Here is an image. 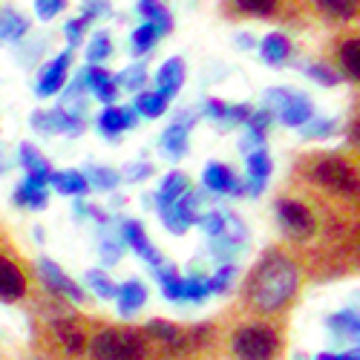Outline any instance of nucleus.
I'll use <instances>...</instances> for the list:
<instances>
[{
  "label": "nucleus",
  "mask_w": 360,
  "mask_h": 360,
  "mask_svg": "<svg viewBox=\"0 0 360 360\" xmlns=\"http://www.w3.org/2000/svg\"><path fill=\"white\" fill-rule=\"evenodd\" d=\"M32 323V349L35 360H89V338L96 320L84 314H61V317H29Z\"/></svg>",
  "instance_id": "obj_1"
},
{
  "label": "nucleus",
  "mask_w": 360,
  "mask_h": 360,
  "mask_svg": "<svg viewBox=\"0 0 360 360\" xmlns=\"http://www.w3.org/2000/svg\"><path fill=\"white\" fill-rule=\"evenodd\" d=\"M297 288H300V271L294 259H288L283 251H265L248 277L245 297L251 309L271 314L291 303Z\"/></svg>",
  "instance_id": "obj_2"
},
{
  "label": "nucleus",
  "mask_w": 360,
  "mask_h": 360,
  "mask_svg": "<svg viewBox=\"0 0 360 360\" xmlns=\"http://www.w3.org/2000/svg\"><path fill=\"white\" fill-rule=\"evenodd\" d=\"M41 283L35 274V265L29 262L12 236L0 239V303L6 306H32L41 297Z\"/></svg>",
  "instance_id": "obj_3"
},
{
  "label": "nucleus",
  "mask_w": 360,
  "mask_h": 360,
  "mask_svg": "<svg viewBox=\"0 0 360 360\" xmlns=\"http://www.w3.org/2000/svg\"><path fill=\"white\" fill-rule=\"evenodd\" d=\"M86 357L89 360H150L153 357V340L147 338L144 328L112 326V323L96 320Z\"/></svg>",
  "instance_id": "obj_4"
},
{
  "label": "nucleus",
  "mask_w": 360,
  "mask_h": 360,
  "mask_svg": "<svg viewBox=\"0 0 360 360\" xmlns=\"http://www.w3.org/2000/svg\"><path fill=\"white\" fill-rule=\"evenodd\" d=\"M231 352L236 360H274L280 352V338L271 326L248 323V326H239L233 332Z\"/></svg>",
  "instance_id": "obj_5"
},
{
  "label": "nucleus",
  "mask_w": 360,
  "mask_h": 360,
  "mask_svg": "<svg viewBox=\"0 0 360 360\" xmlns=\"http://www.w3.org/2000/svg\"><path fill=\"white\" fill-rule=\"evenodd\" d=\"M309 176L314 179L317 185L335 191L340 196H357L360 193V176L357 170L343 159V156H317L311 159Z\"/></svg>",
  "instance_id": "obj_6"
},
{
  "label": "nucleus",
  "mask_w": 360,
  "mask_h": 360,
  "mask_svg": "<svg viewBox=\"0 0 360 360\" xmlns=\"http://www.w3.org/2000/svg\"><path fill=\"white\" fill-rule=\"evenodd\" d=\"M265 98L271 110H280L283 124H288V127H303L314 118V107H311L309 96H303V93H291V89L277 86V89H268Z\"/></svg>",
  "instance_id": "obj_7"
},
{
  "label": "nucleus",
  "mask_w": 360,
  "mask_h": 360,
  "mask_svg": "<svg viewBox=\"0 0 360 360\" xmlns=\"http://www.w3.org/2000/svg\"><path fill=\"white\" fill-rule=\"evenodd\" d=\"M277 219L291 239H309V236H314V228H317L311 211L297 199H280L277 202Z\"/></svg>",
  "instance_id": "obj_8"
},
{
  "label": "nucleus",
  "mask_w": 360,
  "mask_h": 360,
  "mask_svg": "<svg viewBox=\"0 0 360 360\" xmlns=\"http://www.w3.org/2000/svg\"><path fill=\"white\" fill-rule=\"evenodd\" d=\"M35 274H38V283L44 285V291H49V294H55V297L72 300V303H84V300H86V294L78 288V283L70 280L52 259L35 262Z\"/></svg>",
  "instance_id": "obj_9"
},
{
  "label": "nucleus",
  "mask_w": 360,
  "mask_h": 360,
  "mask_svg": "<svg viewBox=\"0 0 360 360\" xmlns=\"http://www.w3.org/2000/svg\"><path fill=\"white\" fill-rule=\"evenodd\" d=\"M29 122H32V130H38V133H67V136H75V133L84 130V115L72 112L67 107L35 110Z\"/></svg>",
  "instance_id": "obj_10"
},
{
  "label": "nucleus",
  "mask_w": 360,
  "mask_h": 360,
  "mask_svg": "<svg viewBox=\"0 0 360 360\" xmlns=\"http://www.w3.org/2000/svg\"><path fill=\"white\" fill-rule=\"evenodd\" d=\"M193 205H196V196L188 191L179 202L162 207V222L167 225V231H173V233H185V231L199 219L196 211H193Z\"/></svg>",
  "instance_id": "obj_11"
},
{
  "label": "nucleus",
  "mask_w": 360,
  "mask_h": 360,
  "mask_svg": "<svg viewBox=\"0 0 360 360\" xmlns=\"http://www.w3.org/2000/svg\"><path fill=\"white\" fill-rule=\"evenodd\" d=\"M70 64H72V49H67L64 55H58L52 64H46L41 70V78H38V96H55L58 89L67 84Z\"/></svg>",
  "instance_id": "obj_12"
},
{
  "label": "nucleus",
  "mask_w": 360,
  "mask_h": 360,
  "mask_svg": "<svg viewBox=\"0 0 360 360\" xmlns=\"http://www.w3.org/2000/svg\"><path fill=\"white\" fill-rule=\"evenodd\" d=\"M78 86H86L89 93H96V98L104 101L107 107H110V104L115 101V96H118L115 81H112L110 72L101 70V67H84V72H81V84H78Z\"/></svg>",
  "instance_id": "obj_13"
},
{
  "label": "nucleus",
  "mask_w": 360,
  "mask_h": 360,
  "mask_svg": "<svg viewBox=\"0 0 360 360\" xmlns=\"http://www.w3.org/2000/svg\"><path fill=\"white\" fill-rule=\"evenodd\" d=\"M136 118H139V112L133 110V107H104L101 110V115H98V130L104 133V136H110V139H115L122 130H127V127H133L136 124Z\"/></svg>",
  "instance_id": "obj_14"
},
{
  "label": "nucleus",
  "mask_w": 360,
  "mask_h": 360,
  "mask_svg": "<svg viewBox=\"0 0 360 360\" xmlns=\"http://www.w3.org/2000/svg\"><path fill=\"white\" fill-rule=\"evenodd\" d=\"M122 233H124V243L141 257V259H147L153 268H159L162 265V254L150 245V239H147V233H144V228L139 225V222H133V219H127L124 222V228H122Z\"/></svg>",
  "instance_id": "obj_15"
},
{
  "label": "nucleus",
  "mask_w": 360,
  "mask_h": 360,
  "mask_svg": "<svg viewBox=\"0 0 360 360\" xmlns=\"http://www.w3.org/2000/svg\"><path fill=\"white\" fill-rule=\"evenodd\" d=\"M205 188L214 193H243V185L236 182L233 170L219 162H211L205 167Z\"/></svg>",
  "instance_id": "obj_16"
},
{
  "label": "nucleus",
  "mask_w": 360,
  "mask_h": 360,
  "mask_svg": "<svg viewBox=\"0 0 360 360\" xmlns=\"http://www.w3.org/2000/svg\"><path fill=\"white\" fill-rule=\"evenodd\" d=\"M15 205L20 207H32V211H41V207H46L49 202V193H46V182H41V179H23V182L15 188V196H12Z\"/></svg>",
  "instance_id": "obj_17"
},
{
  "label": "nucleus",
  "mask_w": 360,
  "mask_h": 360,
  "mask_svg": "<svg viewBox=\"0 0 360 360\" xmlns=\"http://www.w3.org/2000/svg\"><path fill=\"white\" fill-rule=\"evenodd\" d=\"M191 115H182V122L176 118V124H170L162 136V147H165V153L173 156V159H182L188 153V130H191V122H188Z\"/></svg>",
  "instance_id": "obj_18"
},
{
  "label": "nucleus",
  "mask_w": 360,
  "mask_h": 360,
  "mask_svg": "<svg viewBox=\"0 0 360 360\" xmlns=\"http://www.w3.org/2000/svg\"><path fill=\"white\" fill-rule=\"evenodd\" d=\"M268 176H271V159H268L265 150H254V153H248V193L251 196L262 193Z\"/></svg>",
  "instance_id": "obj_19"
},
{
  "label": "nucleus",
  "mask_w": 360,
  "mask_h": 360,
  "mask_svg": "<svg viewBox=\"0 0 360 360\" xmlns=\"http://www.w3.org/2000/svg\"><path fill=\"white\" fill-rule=\"evenodd\" d=\"M156 84H159V93L173 96L176 89L185 84V61L182 58H170V61H165L162 70L156 72Z\"/></svg>",
  "instance_id": "obj_20"
},
{
  "label": "nucleus",
  "mask_w": 360,
  "mask_h": 360,
  "mask_svg": "<svg viewBox=\"0 0 360 360\" xmlns=\"http://www.w3.org/2000/svg\"><path fill=\"white\" fill-rule=\"evenodd\" d=\"M49 185L58 191V193H64V196H81L89 191V182H86V176L78 173V170H58L49 176Z\"/></svg>",
  "instance_id": "obj_21"
},
{
  "label": "nucleus",
  "mask_w": 360,
  "mask_h": 360,
  "mask_svg": "<svg viewBox=\"0 0 360 360\" xmlns=\"http://www.w3.org/2000/svg\"><path fill=\"white\" fill-rule=\"evenodd\" d=\"M20 165L29 173V179H41V182H49L52 167H49L46 156H41V150H35L32 144H20Z\"/></svg>",
  "instance_id": "obj_22"
},
{
  "label": "nucleus",
  "mask_w": 360,
  "mask_h": 360,
  "mask_svg": "<svg viewBox=\"0 0 360 360\" xmlns=\"http://www.w3.org/2000/svg\"><path fill=\"white\" fill-rule=\"evenodd\" d=\"M191 191V182H188V176L185 173H170L165 182H162V191L156 193V205H159V211L162 207H167V205H173V202H179L185 193Z\"/></svg>",
  "instance_id": "obj_23"
},
{
  "label": "nucleus",
  "mask_w": 360,
  "mask_h": 360,
  "mask_svg": "<svg viewBox=\"0 0 360 360\" xmlns=\"http://www.w3.org/2000/svg\"><path fill=\"white\" fill-rule=\"evenodd\" d=\"M118 311L122 314H133L144 306V300H147V288L141 280H127L122 288H118Z\"/></svg>",
  "instance_id": "obj_24"
},
{
  "label": "nucleus",
  "mask_w": 360,
  "mask_h": 360,
  "mask_svg": "<svg viewBox=\"0 0 360 360\" xmlns=\"http://www.w3.org/2000/svg\"><path fill=\"white\" fill-rule=\"evenodd\" d=\"M259 52H262V61H265V64H283L285 58H288V52H291V44H288L285 35L271 32V35L262 38Z\"/></svg>",
  "instance_id": "obj_25"
},
{
  "label": "nucleus",
  "mask_w": 360,
  "mask_h": 360,
  "mask_svg": "<svg viewBox=\"0 0 360 360\" xmlns=\"http://www.w3.org/2000/svg\"><path fill=\"white\" fill-rule=\"evenodd\" d=\"M26 29H29V20L20 12H15V9H4V12H0V44L23 38Z\"/></svg>",
  "instance_id": "obj_26"
},
{
  "label": "nucleus",
  "mask_w": 360,
  "mask_h": 360,
  "mask_svg": "<svg viewBox=\"0 0 360 360\" xmlns=\"http://www.w3.org/2000/svg\"><path fill=\"white\" fill-rule=\"evenodd\" d=\"M311 4L335 20H352L354 15H360V0H311Z\"/></svg>",
  "instance_id": "obj_27"
},
{
  "label": "nucleus",
  "mask_w": 360,
  "mask_h": 360,
  "mask_svg": "<svg viewBox=\"0 0 360 360\" xmlns=\"http://www.w3.org/2000/svg\"><path fill=\"white\" fill-rule=\"evenodd\" d=\"M139 12L147 18V23H153V26H156V32H159V35H167L170 29H173V18L167 15V9L159 4V0H141V4H139Z\"/></svg>",
  "instance_id": "obj_28"
},
{
  "label": "nucleus",
  "mask_w": 360,
  "mask_h": 360,
  "mask_svg": "<svg viewBox=\"0 0 360 360\" xmlns=\"http://www.w3.org/2000/svg\"><path fill=\"white\" fill-rule=\"evenodd\" d=\"M167 104H170V96H165V93H139L136 96V112L139 115H147V118H156V115H162L165 110H167Z\"/></svg>",
  "instance_id": "obj_29"
},
{
  "label": "nucleus",
  "mask_w": 360,
  "mask_h": 360,
  "mask_svg": "<svg viewBox=\"0 0 360 360\" xmlns=\"http://www.w3.org/2000/svg\"><path fill=\"white\" fill-rule=\"evenodd\" d=\"M338 58H340L343 70H346L352 78L360 81V38H346V41H340Z\"/></svg>",
  "instance_id": "obj_30"
},
{
  "label": "nucleus",
  "mask_w": 360,
  "mask_h": 360,
  "mask_svg": "<svg viewBox=\"0 0 360 360\" xmlns=\"http://www.w3.org/2000/svg\"><path fill=\"white\" fill-rule=\"evenodd\" d=\"M156 271V277H159V283H162V291H165V297L167 300H182V285H185V280L179 277L173 268H165V265H159V268H153Z\"/></svg>",
  "instance_id": "obj_31"
},
{
  "label": "nucleus",
  "mask_w": 360,
  "mask_h": 360,
  "mask_svg": "<svg viewBox=\"0 0 360 360\" xmlns=\"http://www.w3.org/2000/svg\"><path fill=\"white\" fill-rule=\"evenodd\" d=\"M328 326H332L340 338H360V317L354 311H340L335 317H328Z\"/></svg>",
  "instance_id": "obj_32"
},
{
  "label": "nucleus",
  "mask_w": 360,
  "mask_h": 360,
  "mask_svg": "<svg viewBox=\"0 0 360 360\" xmlns=\"http://www.w3.org/2000/svg\"><path fill=\"white\" fill-rule=\"evenodd\" d=\"M86 285L93 288L98 297H104V300H112V297L118 294V285L110 280V274L98 271V268H93V271H86Z\"/></svg>",
  "instance_id": "obj_33"
},
{
  "label": "nucleus",
  "mask_w": 360,
  "mask_h": 360,
  "mask_svg": "<svg viewBox=\"0 0 360 360\" xmlns=\"http://www.w3.org/2000/svg\"><path fill=\"white\" fill-rule=\"evenodd\" d=\"M233 4L243 9L245 15H257V18H268V15H277L283 0H233Z\"/></svg>",
  "instance_id": "obj_34"
},
{
  "label": "nucleus",
  "mask_w": 360,
  "mask_h": 360,
  "mask_svg": "<svg viewBox=\"0 0 360 360\" xmlns=\"http://www.w3.org/2000/svg\"><path fill=\"white\" fill-rule=\"evenodd\" d=\"M118 179L122 176H118L115 170H110V167H89L86 170V182L96 185L98 191H112L118 185Z\"/></svg>",
  "instance_id": "obj_35"
},
{
  "label": "nucleus",
  "mask_w": 360,
  "mask_h": 360,
  "mask_svg": "<svg viewBox=\"0 0 360 360\" xmlns=\"http://www.w3.org/2000/svg\"><path fill=\"white\" fill-rule=\"evenodd\" d=\"M144 81H147V70H144V64H136V67H127L122 75H115V86H124V89H139L144 86Z\"/></svg>",
  "instance_id": "obj_36"
},
{
  "label": "nucleus",
  "mask_w": 360,
  "mask_h": 360,
  "mask_svg": "<svg viewBox=\"0 0 360 360\" xmlns=\"http://www.w3.org/2000/svg\"><path fill=\"white\" fill-rule=\"evenodd\" d=\"M159 38H162V35L156 32V26H153V23H141L136 32H133V49H136V55H144V52L153 46Z\"/></svg>",
  "instance_id": "obj_37"
},
{
  "label": "nucleus",
  "mask_w": 360,
  "mask_h": 360,
  "mask_svg": "<svg viewBox=\"0 0 360 360\" xmlns=\"http://www.w3.org/2000/svg\"><path fill=\"white\" fill-rule=\"evenodd\" d=\"M110 52H112V41L101 32V35H96L93 41H89V46H86V61L93 64V67H98L104 58H110Z\"/></svg>",
  "instance_id": "obj_38"
},
{
  "label": "nucleus",
  "mask_w": 360,
  "mask_h": 360,
  "mask_svg": "<svg viewBox=\"0 0 360 360\" xmlns=\"http://www.w3.org/2000/svg\"><path fill=\"white\" fill-rule=\"evenodd\" d=\"M338 130V124L332 122V118H311L309 124H303V136L306 139H326L332 136Z\"/></svg>",
  "instance_id": "obj_39"
},
{
  "label": "nucleus",
  "mask_w": 360,
  "mask_h": 360,
  "mask_svg": "<svg viewBox=\"0 0 360 360\" xmlns=\"http://www.w3.org/2000/svg\"><path fill=\"white\" fill-rule=\"evenodd\" d=\"M207 294H211V288H207V283L199 280V277H191L182 285V300H191V303H202Z\"/></svg>",
  "instance_id": "obj_40"
},
{
  "label": "nucleus",
  "mask_w": 360,
  "mask_h": 360,
  "mask_svg": "<svg viewBox=\"0 0 360 360\" xmlns=\"http://www.w3.org/2000/svg\"><path fill=\"white\" fill-rule=\"evenodd\" d=\"M196 222L205 228V233H211V236H222V231H225V217H222L219 211L205 214V217H199Z\"/></svg>",
  "instance_id": "obj_41"
},
{
  "label": "nucleus",
  "mask_w": 360,
  "mask_h": 360,
  "mask_svg": "<svg viewBox=\"0 0 360 360\" xmlns=\"http://www.w3.org/2000/svg\"><path fill=\"white\" fill-rule=\"evenodd\" d=\"M61 9H67V0H35V12L41 20H52Z\"/></svg>",
  "instance_id": "obj_42"
},
{
  "label": "nucleus",
  "mask_w": 360,
  "mask_h": 360,
  "mask_svg": "<svg viewBox=\"0 0 360 360\" xmlns=\"http://www.w3.org/2000/svg\"><path fill=\"white\" fill-rule=\"evenodd\" d=\"M231 277H233V265H231V262H225V265L219 268V271H217L211 280H207V288H211V291H225V288L231 285Z\"/></svg>",
  "instance_id": "obj_43"
},
{
  "label": "nucleus",
  "mask_w": 360,
  "mask_h": 360,
  "mask_svg": "<svg viewBox=\"0 0 360 360\" xmlns=\"http://www.w3.org/2000/svg\"><path fill=\"white\" fill-rule=\"evenodd\" d=\"M309 75H311L314 81L326 84V86H335V84H340V75H338V72H332L328 67H323V64H311V67H309Z\"/></svg>",
  "instance_id": "obj_44"
},
{
  "label": "nucleus",
  "mask_w": 360,
  "mask_h": 360,
  "mask_svg": "<svg viewBox=\"0 0 360 360\" xmlns=\"http://www.w3.org/2000/svg\"><path fill=\"white\" fill-rule=\"evenodd\" d=\"M110 12V0H84V20L89 23L93 18H101V15H107Z\"/></svg>",
  "instance_id": "obj_45"
},
{
  "label": "nucleus",
  "mask_w": 360,
  "mask_h": 360,
  "mask_svg": "<svg viewBox=\"0 0 360 360\" xmlns=\"http://www.w3.org/2000/svg\"><path fill=\"white\" fill-rule=\"evenodd\" d=\"M84 29H86V20H84V18H75V20H70V23L64 26L67 41H70V49L81 44V38H84Z\"/></svg>",
  "instance_id": "obj_46"
},
{
  "label": "nucleus",
  "mask_w": 360,
  "mask_h": 360,
  "mask_svg": "<svg viewBox=\"0 0 360 360\" xmlns=\"http://www.w3.org/2000/svg\"><path fill=\"white\" fill-rule=\"evenodd\" d=\"M205 112L211 115V118H217V122H228V104H222L217 98H211V101L205 104Z\"/></svg>",
  "instance_id": "obj_47"
},
{
  "label": "nucleus",
  "mask_w": 360,
  "mask_h": 360,
  "mask_svg": "<svg viewBox=\"0 0 360 360\" xmlns=\"http://www.w3.org/2000/svg\"><path fill=\"white\" fill-rule=\"evenodd\" d=\"M101 257H104V262H118V257H122V245H118L115 239H104L101 243Z\"/></svg>",
  "instance_id": "obj_48"
},
{
  "label": "nucleus",
  "mask_w": 360,
  "mask_h": 360,
  "mask_svg": "<svg viewBox=\"0 0 360 360\" xmlns=\"http://www.w3.org/2000/svg\"><path fill=\"white\" fill-rule=\"evenodd\" d=\"M150 173H153V167H150V165H144V162H141V165H130L124 176L130 179V182H139V179H147Z\"/></svg>",
  "instance_id": "obj_49"
},
{
  "label": "nucleus",
  "mask_w": 360,
  "mask_h": 360,
  "mask_svg": "<svg viewBox=\"0 0 360 360\" xmlns=\"http://www.w3.org/2000/svg\"><path fill=\"white\" fill-rule=\"evenodd\" d=\"M352 144L360 150V118H354V124H352Z\"/></svg>",
  "instance_id": "obj_50"
},
{
  "label": "nucleus",
  "mask_w": 360,
  "mask_h": 360,
  "mask_svg": "<svg viewBox=\"0 0 360 360\" xmlns=\"http://www.w3.org/2000/svg\"><path fill=\"white\" fill-rule=\"evenodd\" d=\"M314 360H352L349 354H332V352H323V354H317Z\"/></svg>",
  "instance_id": "obj_51"
},
{
  "label": "nucleus",
  "mask_w": 360,
  "mask_h": 360,
  "mask_svg": "<svg viewBox=\"0 0 360 360\" xmlns=\"http://www.w3.org/2000/svg\"><path fill=\"white\" fill-rule=\"evenodd\" d=\"M6 236H9V231L4 228V222H0V239H6Z\"/></svg>",
  "instance_id": "obj_52"
},
{
  "label": "nucleus",
  "mask_w": 360,
  "mask_h": 360,
  "mask_svg": "<svg viewBox=\"0 0 360 360\" xmlns=\"http://www.w3.org/2000/svg\"><path fill=\"white\" fill-rule=\"evenodd\" d=\"M349 357H352V360H360V349H354V352H349Z\"/></svg>",
  "instance_id": "obj_53"
}]
</instances>
